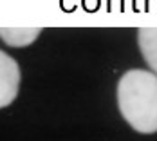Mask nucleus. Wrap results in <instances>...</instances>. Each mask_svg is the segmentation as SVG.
Here are the masks:
<instances>
[{
	"label": "nucleus",
	"mask_w": 157,
	"mask_h": 141,
	"mask_svg": "<svg viewBox=\"0 0 157 141\" xmlns=\"http://www.w3.org/2000/svg\"><path fill=\"white\" fill-rule=\"evenodd\" d=\"M117 105L134 130L157 132V74L143 69L125 72L117 83Z\"/></svg>",
	"instance_id": "1"
},
{
	"label": "nucleus",
	"mask_w": 157,
	"mask_h": 141,
	"mask_svg": "<svg viewBox=\"0 0 157 141\" xmlns=\"http://www.w3.org/2000/svg\"><path fill=\"white\" fill-rule=\"evenodd\" d=\"M20 67L4 51H0V109L7 107L18 94Z\"/></svg>",
	"instance_id": "2"
},
{
	"label": "nucleus",
	"mask_w": 157,
	"mask_h": 141,
	"mask_svg": "<svg viewBox=\"0 0 157 141\" xmlns=\"http://www.w3.org/2000/svg\"><path fill=\"white\" fill-rule=\"evenodd\" d=\"M137 42L143 58L157 74V27H141L137 31Z\"/></svg>",
	"instance_id": "3"
},
{
	"label": "nucleus",
	"mask_w": 157,
	"mask_h": 141,
	"mask_svg": "<svg viewBox=\"0 0 157 141\" xmlns=\"http://www.w3.org/2000/svg\"><path fill=\"white\" fill-rule=\"evenodd\" d=\"M40 33V27H0V38L11 47H24L33 44Z\"/></svg>",
	"instance_id": "4"
}]
</instances>
